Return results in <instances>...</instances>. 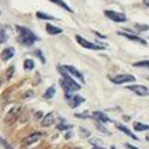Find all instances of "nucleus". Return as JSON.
<instances>
[{"label":"nucleus","instance_id":"25","mask_svg":"<svg viewBox=\"0 0 149 149\" xmlns=\"http://www.w3.org/2000/svg\"><path fill=\"white\" fill-rule=\"evenodd\" d=\"M0 143H1V145L4 146V149H14V148H11V146H10V145H8V143L4 141L3 138H0Z\"/></svg>","mask_w":149,"mask_h":149},{"label":"nucleus","instance_id":"4","mask_svg":"<svg viewBox=\"0 0 149 149\" xmlns=\"http://www.w3.org/2000/svg\"><path fill=\"white\" fill-rule=\"evenodd\" d=\"M110 80L116 84H123V83H131V82H135V76L132 74H128V73H124V74H117V76H110Z\"/></svg>","mask_w":149,"mask_h":149},{"label":"nucleus","instance_id":"12","mask_svg":"<svg viewBox=\"0 0 149 149\" xmlns=\"http://www.w3.org/2000/svg\"><path fill=\"white\" fill-rule=\"evenodd\" d=\"M54 123H55V114L54 113H48L47 116L42 117V120H41L42 127H51Z\"/></svg>","mask_w":149,"mask_h":149},{"label":"nucleus","instance_id":"29","mask_svg":"<svg viewBox=\"0 0 149 149\" xmlns=\"http://www.w3.org/2000/svg\"><path fill=\"white\" fill-rule=\"evenodd\" d=\"M125 146H127V149H138L135 146H132V145H130V143H125Z\"/></svg>","mask_w":149,"mask_h":149},{"label":"nucleus","instance_id":"11","mask_svg":"<svg viewBox=\"0 0 149 149\" xmlns=\"http://www.w3.org/2000/svg\"><path fill=\"white\" fill-rule=\"evenodd\" d=\"M91 117L97 121V123H103V124H107V123H111V120L108 118L104 113H101V111H94L93 114H91Z\"/></svg>","mask_w":149,"mask_h":149},{"label":"nucleus","instance_id":"6","mask_svg":"<svg viewBox=\"0 0 149 149\" xmlns=\"http://www.w3.org/2000/svg\"><path fill=\"white\" fill-rule=\"evenodd\" d=\"M127 89H128V90H131V91H134V93H135V94H138V96H142V97L149 96V87L142 86V84H131V86H128Z\"/></svg>","mask_w":149,"mask_h":149},{"label":"nucleus","instance_id":"18","mask_svg":"<svg viewBox=\"0 0 149 149\" xmlns=\"http://www.w3.org/2000/svg\"><path fill=\"white\" fill-rule=\"evenodd\" d=\"M134 130L135 131H149V125L143 123H134Z\"/></svg>","mask_w":149,"mask_h":149},{"label":"nucleus","instance_id":"22","mask_svg":"<svg viewBox=\"0 0 149 149\" xmlns=\"http://www.w3.org/2000/svg\"><path fill=\"white\" fill-rule=\"evenodd\" d=\"M6 41H7V33H6V30L3 28V30L0 31V44H4Z\"/></svg>","mask_w":149,"mask_h":149},{"label":"nucleus","instance_id":"33","mask_svg":"<svg viewBox=\"0 0 149 149\" xmlns=\"http://www.w3.org/2000/svg\"><path fill=\"white\" fill-rule=\"evenodd\" d=\"M143 3H145L146 6H149V0H143Z\"/></svg>","mask_w":149,"mask_h":149},{"label":"nucleus","instance_id":"36","mask_svg":"<svg viewBox=\"0 0 149 149\" xmlns=\"http://www.w3.org/2000/svg\"><path fill=\"white\" fill-rule=\"evenodd\" d=\"M0 86H1V82H0Z\"/></svg>","mask_w":149,"mask_h":149},{"label":"nucleus","instance_id":"26","mask_svg":"<svg viewBox=\"0 0 149 149\" xmlns=\"http://www.w3.org/2000/svg\"><path fill=\"white\" fill-rule=\"evenodd\" d=\"M35 55H37V56H38V58H40V59H41V62H42V63H45V58L42 56L41 51H40V49H37V51H35Z\"/></svg>","mask_w":149,"mask_h":149},{"label":"nucleus","instance_id":"13","mask_svg":"<svg viewBox=\"0 0 149 149\" xmlns=\"http://www.w3.org/2000/svg\"><path fill=\"white\" fill-rule=\"evenodd\" d=\"M82 103H84V97H82V96H72V99L69 100V104L72 108L79 107Z\"/></svg>","mask_w":149,"mask_h":149},{"label":"nucleus","instance_id":"14","mask_svg":"<svg viewBox=\"0 0 149 149\" xmlns=\"http://www.w3.org/2000/svg\"><path fill=\"white\" fill-rule=\"evenodd\" d=\"M116 127L118 128V130H120V131H121V132H124L125 135H128V136H131L132 139H135V141H138V136H136L135 134L131 132V131H130V130H128L127 127H124V125H121V124H116Z\"/></svg>","mask_w":149,"mask_h":149},{"label":"nucleus","instance_id":"8","mask_svg":"<svg viewBox=\"0 0 149 149\" xmlns=\"http://www.w3.org/2000/svg\"><path fill=\"white\" fill-rule=\"evenodd\" d=\"M118 35H123L125 38H128L130 41H134L136 42V44H142V45H146V41L141 38V37H138V35H135V34H130L127 33V31H118Z\"/></svg>","mask_w":149,"mask_h":149},{"label":"nucleus","instance_id":"27","mask_svg":"<svg viewBox=\"0 0 149 149\" xmlns=\"http://www.w3.org/2000/svg\"><path fill=\"white\" fill-rule=\"evenodd\" d=\"M76 117H77V118H89L90 114H89V113H82V114H76Z\"/></svg>","mask_w":149,"mask_h":149},{"label":"nucleus","instance_id":"5","mask_svg":"<svg viewBox=\"0 0 149 149\" xmlns=\"http://www.w3.org/2000/svg\"><path fill=\"white\" fill-rule=\"evenodd\" d=\"M104 16L110 18L111 21L114 23H125L127 21V17L123 13H118V11H113V10H106L104 11Z\"/></svg>","mask_w":149,"mask_h":149},{"label":"nucleus","instance_id":"23","mask_svg":"<svg viewBox=\"0 0 149 149\" xmlns=\"http://www.w3.org/2000/svg\"><path fill=\"white\" fill-rule=\"evenodd\" d=\"M70 128H72V125L70 124H59L58 125L59 131H65V130H70Z\"/></svg>","mask_w":149,"mask_h":149},{"label":"nucleus","instance_id":"17","mask_svg":"<svg viewBox=\"0 0 149 149\" xmlns=\"http://www.w3.org/2000/svg\"><path fill=\"white\" fill-rule=\"evenodd\" d=\"M55 96V86H51L47 89V91L44 93V99L45 100H51L52 97Z\"/></svg>","mask_w":149,"mask_h":149},{"label":"nucleus","instance_id":"30","mask_svg":"<svg viewBox=\"0 0 149 149\" xmlns=\"http://www.w3.org/2000/svg\"><path fill=\"white\" fill-rule=\"evenodd\" d=\"M13 72H14V68H10L7 72V76H10V74H13Z\"/></svg>","mask_w":149,"mask_h":149},{"label":"nucleus","instance_id":"10","mask_svg":"<svg viewBox=\"0 0 149 149\" xmlns=\"http://www.w3.org/2000/svg\"><path fill=\"white\" fill-rule=\"evenodd\" d=\"M14 52H16V49H14L13 47H8V48H6V49L1 51L0 58H1V61H3V62H7V61H10V59L14 56Z\"/></svg>","mask_w":149,"mask_h":149},{"label":"nucleus","instance_id":"3","mask_svg":"<svg viewBox=\"0 0 149 149\" xmlns=\"http://www.w3.org/2000/svg\"><path fill=\"white\" fill-rule=\"evenodd\" d=\"M76 41L77 44L83 47V48H87V49H93V51H99V49H104L106 48V45H99V44H94V42H90L87 41V40H84L83 37L80 35H76Z\"/></svg>","mask_w":149,"mask_h":149},{"label":"nucleus","instance_id":"28","mask_svg":"<svg viewBox=\"0 0 149 149\" xmlns=\"http://www.w3.org/2000/svg\"><path fill=\"white\" fill-rule=\"evenodd\" d=\"M80 132H82L83 136H89V135H90V132H89L87 130H84V128H80Z\"/></svg>","mask_w":149,"mask_h":149},{"label":"nucleus","instance_id":"16","mask_svg":"<svg viewBox=\"0 0 149 149\" xmlns=\"http://www.w3.org/2000/svg\"><path fill=\"white\" fill-rule=\"evenodd\" d=\"M49 1H52V3H55V4H58L59 7H62L63 10H66V11H69V13H73V10L68 6L66 3L63 1V0H49Z\"/></svg>","mask_w":149,"mask_h":149},{"label":"nucleus","instance_id":"32","mask_svg":"<svg viewBox=\"0 0 149 149\" xmlns=\"http://www.w3.org/2000/svg\"><path fill=\"white\" fill-rule=\"evenodd\" d=\"M93 149H104L103 146H93Z\"/></svg>","mask_w":149,"mask_h":149},{"label":"nucleus","instance_id":"34","mask_svg":"<svg viewBox=\"0 0 149 149\" xmlns=\"http://www.w3.org/2000/svg\"><path fill=\"white\" fill-rule=\"evenodd\" d=\"M146 141L149 142V135H146Z\"/></svg>","mask_w":149,"mask_h":149},{"label":"nucleus","instance_id":"31","mask_svg":"<svg viewBox=\"0 0 149 149\" xmlns=\"http://www.w3.org/2000/svg\"><path fill=\"white\" fill-rule=\"evenodd\" d=\"M70 136H72V134H70V132H68L66 135H65V138H66V139H68V138H70Z\"/></svg>","mask_w":149,"mask_h":149},{"label":"nucleus","instance_id":"7","mask_svg":"<svg viewBox=\"0 0 149 149\" xmlns=\"http://www.w3.org/2000/svg\"><path fill=\"white\" fill-rule=\"evenodd\" d=\"M41 136H42L41 132L30 134L28 136H25L24 139H23V145H24V146H30V145H33V143H35V142L40 141V139H41Z\"/></svg>","mask_w":149,"mask_h":149},{"label":"nucleus","instance_id":"9","mask_svg":"<svg viewBox=\"0 0 149 149\" xmlns=\"http://www.w3.org/2000/svg\"><path fill=\"white\" fill-rule=\"evenodd\" d=\"M62 66L65 68V70H66L68 73L73 74L74 77H77L80 82H84V76H83V73H82V72H79V70H77L74 66H72V65H62Z\"/></svg>","mask_w":149,"mask_h":149},{"label":"nucleus","instance_id":"21","mask_svg":"<svg viewBox=\"0 0 149 149\" xmlns=\"http://www.w3.org/2000/svg\"><path fill=\"white\" fill-rule=\"evenodd\" d=\"M132 66L134 68H146V69H149V61H139V62H135Z\"/></svg>","mask_w":149,"mask_h":149},{"label":"nucleus","instance_id":"24","mask_svg":"<svg viewBox=\"0 0 149 149\" xmlns=\"http://www.w3.org/2000/svg\"><path fill=\"white\" fill-rule=\"evenodd\" d=\"M135 28H136V30H138V31H146V30H149V25L135 24Z\"/></svg>","mask_w":149,"mask_h":149},{"label":"nucleus","instance_id":"19","mask_svg":"<svg viewBox=\"0 0 149 149\" xmlns=\"http://www.w3.org/2000/svg\"><path fill=\"white\" fill-rule=\"evenodd\" d=\"M37 17H38L40 20H55V17L54 16H49V14L42 13V11H37Z\"/></svg>","mask_w":149,"mask_h":149},{"label":"nucleus","instance_id":"20","mask_svg":"<svg viewBox=\"0 0 149 149\" xmlns=\"http://www.w3.org/2000/svg\"><path fill=\"white\" fill-rule=\"evenodd\" d=\"M34 66H35V63H34L33 59H25L24 61V69L25 70H33Z\"/></svg>","mask_w":149,"mask_h":149},{"label":"nucleus","instance_id":"2","mask_svg":"<svg viewBox=\"0 0 149 149\" xmlns=\"http://www.w3.org/2000/svg\"><path fill=\"white\" fill-rule=\"evenodd\" d=\"M17 31H18V41L21 42L25 47H31L34 42L38 40V37L27 27H21V25H17Z\"/></svg>","mask_w":149,"mask_h":149},{"label":"nucleus","instance_id":"35","mask_svg":"<svg viewBox=\"0 0 149 149\" xmlns=\"http://www.w3.org/2000/svg\"><path fill=\"white\" fill-rule=\"evenodd\" d=\"M111 149H117V148H116V146H111Z\"/></svg>","mask_w":149,"mask_h":149},{"label":"nucleus","instance_id":"1","mask_svg":"<svg viewBox=\"0 0 149 149\" xmlns=\"http://www.w3.org/2000/svg\"><path fill=\"white\" fill-rule=\"evenodd\" d=\"M58 72L61 73V76H62V79L59 80V84L62 86V89H63V91H65V94H70L72 91L80 90L82 86H80L77 82H74L73 77L68 73L66 70H65V68L62 66V65H59L58 66Z\"/></svg>","mask_w":149,"mask_h":149},{"label":"nucleus","instance_id":"15","mask_svg":"<svg viewBox=\"0 0 149 149\" xmlns=\"http://www.w3.org/2000/svg\"><path fill=\"white\" fill-rule=\"evenodd\" d=\"M45 28H47V33L51 34V35H56V34H61V33H62V30H61L59 27H55V25L49 24V23L45 25Z\"/></svg>","mask_w":149,"mask_h":149}]
</instances>
